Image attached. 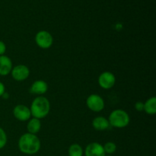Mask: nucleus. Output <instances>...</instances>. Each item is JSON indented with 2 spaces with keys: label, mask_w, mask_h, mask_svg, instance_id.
<instances>
[{
  "label": "nucleus",
  "mask_w": 156,
  "mask_h": 156,
  "mask_svg": "<svg viewBox=\"0 0 156 156\" xmlns=\"http://www.w3.org/2000/svg\"><path fill=\"white\" fill-rule=\"evenodd\" d=\"M18 149L26 155H34L37 153L41 147V142L39 137L35 134L26 133L18 140Z\"/></svg>",
  "instance_id": "obj_1"
},
{
  "label": "nucleus",
  "mask_w": 156,
  "mask_h": 156,
  "mask_svg": "<svg viewBox=\"0 0 156 156\" xmlns=\"http://www.w3.org/2000/svg\"><path fill=\"white\" fill-rule=\"evenodd\" d=\"M30 110L31 117L39 120L45 118L50 111V101L44 96H37L32 101Z\"/></svg>",
  "instance_id": "obj_2"
},
{
  "label": "nucleus",
  "mask_w": 156,
  "mask_h": 156,
  "mask_svg": "<svg viewBox=\"0 0 156 156\" xmlns=\"http://www.w3.org/2000/svg\"><path fill=\"white\" fill-rule=\"evenodd\" d=\"M110 126L117 129L125 128L129 124L130 117L129 114L123 109H117L113 111L108 117Z\"/></svg>",
  "instance_id": "obj_3"
},
{
  "label": "nucleus",
  "mask_w": 156,
  "mask_h": 156,
  "mask_svg": "<svg viewBox=\"0 0 156 156\" xmlns=\"http://www.w3.org/2000/svg\"><path fill=\"white\" fill-rule=\"evenodd\" d=\"M34 41L37 47L40 48L49 49L52 47L53 44V37L51 34L47 30H40L35 35Z\"/></svg>",
  "instance_id": "obj_4"
},
{
  "label": "nucleus",
  "mask_w": 156,
  "mask_h": 156,
  "mask_svg": "<svg viewBox=\"0 0 156 156\" xmlns=\"http://www.w3.org/2000/svg\"><path fill=\"white\" fill-rule=\"evenodd\" d=\"M86 105L90 111L98 113L103 111L105 103L101 96L98 94H91L87 98Z\"/></svg>",
  "instance_id": "obj_5"
},
{
  "label": "nucleus",
  "mask_w": 156,
  "mask_h": 156,
  "mask_svg": "<svg viewBox=\"0 0 156 156\" xmlns=\"http://www.w3.org/2000/svg\"><path fill=\"white\" fill-rule=\"evenodd\" d=\"M99 86L105 90H108L112 88L116 83V77L111 72L105 71L103 72L99 76L98 79Z\"/></svg>",
  "instance_id": "obj_6"
},
{
  "label": "nucleus",
  "mask_w": 156,
  "mask_h": 156,
  "mask_svg": "<svg viewBox=\"0 0 156 156\" xmlns=\"http://www.w3.org/2000/svg\"><path fill=\"white\" fill-rule=\"evenodd\" d=\"M11 75L14 80L17 82H23L25 81L30 76V69L28 67L24 64H19L15 66H13Z\"/></svg>",
  "instance_id": "obj_7"
},
{
  "label": "nucleus",
  "mask_w": 156,
  "mask_h": 156,
  "mask_svg": "<svg viewBox=\"0 0 156 156\" xmlns=\"http://www.w3.org/2000/svg\"><path fill=\"white\" fill-rule=\"evenodd\" d=\"M13 115L16 120L19 121H27L31 118L30 108L24 105H18L14 108Z\"/></svg>",
  "instance_id": "obj_8"
},
{
  "label": "nucleus",
  "mask_w": 156,
  "mask_h": 156,
  "mask_svg": "<svg viewBox=\"0 0 156 156\" xmlns=\"http://www.w3.org/2000/svg\"><path fill=\"white\" fill-rule=\"evenodd\" d=\"M85 156H105L103 146L99 143H91L85 147L84 150Z\"/></svg>",
  "instance_id": "obj_9"
},
{
  "label": "nucleus",
  "mask_w": 156,
  "mask_h": 156,
  "mask_svg": "<svg viewBox=\"0 0 156 156\" xmlns=\"http://www.w3.org/2000/svg\"><path fill=\"white\" fill-rule=\"evenodd\" d=\"M48 91V84L44 80H36L32 83L30 88V93L37 96H43Z\"/></svg>",
  "instance_id": "obj_10"
},
{
  "label": "nucleus",
  "mask_w": 156,
  "mask_h": 156,
  "mask_svg": "<svg viewBox=\"0 0 156 156\" xmlns=\"http://www.w3.org/2000/svg\"><path fill=\"white\" fill-rule=\"evenodd\" d=\"M13 64L12 59L5 55L0 56V76H6L11 73Z\"/></svg>",
  "instance_id": "obj_11"
},
{
  "label": "nucleus",
  "mask_w": 156,
  "mask_h": 156,
  "mask_svg": "<svg viewBox=\"0 0 156 156\" xmlns=\"http://www.w3.org/2000/svg\"><path fill=\"white\" fill-rule=\"evenodd\" d=\"M92 126L94 129L98 131H105L109 129L110 123L108 119L102 116H98L93 119Z\"/></svg>",
  "instance_id": "obj_12"
},
{
  "label": "nucleus",
  "mask_w": 156,
  "mask_h": 156,
  "mask_svg": "<svg viewBox=\"0 0 156 156\" xmlns=\"http://www.w3.org/2000/svg\"><path fill=\"white\" fill-rule=\"evenodd\" d=\"M41 120L35 117H32L27 120V133L31 134H35L40 132L41 129Z\"/></svg>",
  "instance_id": "obj_13"
},
{
  "label": "nucleus",
  "mask_w": 156,
  "mask_h": 156,
  "mask_svg": "<svg viewBox=\"0 0 156 156\" xmlns=\"http://www.w3.org/2000/svg\"><path fill=\"white\" fill-rule=\"evenodd\" d=\"M143 111L149 115H155L156 114V98L151 97L144 102Z\"/></svg>",
  "instance_id": "obj_14"
},
{
  "label": "nucleus",
  "mask_w": 156,
  "mask_h": 156,
  "mask_svg": "<svg viewBox=\"0 0 156 156\" xmlns=\"http://www.w3.org/2000/svg\"><path fill=\"white\" fill-rule=\"evenodd\" d=\"M68 156H83L84 150L78 143H73L69 147Z\"/></svg>",
  "instance_id": "obj_15"
},
{
  "label": "nucleus",
  "mask_w": 156,
  "mask_h": 156,
  "mask_svg": "<svg viewBox=\"0 0 156 156\" xmlns=\"http://www.w3.org/2000/svg\"><path fill=\"white\" fill-rule=\"evenodd\" d=\"M105 154L111 155L117 151V145L113 142H108L103 146Z\"/></svg>",
  "instance_id": "obj_16"
},
{
  "label": "nucleus",
  "mask_w": 156,
  "mask_h": 156,
  "mask_svg": "<svg viewBox=\"0 0 156 156\" xmlns=\"http://www.w3.org/2000/svg\"><path fill=\"white\" fill-rule=\"evenodd\" d=\"M8 138H7V134H6L5 131L0 127V149H3L5 146L7 144Z\"/></svg>",
  "instance_id": "obj_17"
},
{
  "label": "nucleus",
  "mask_w": 156,
  "mask_h": 156,
  "mask_svg": "<svg viewBox=\"0 0 156 156\" xmlns=\"http://www.w3.org/2000/svg\"><path fill=\"white\" fill-rule=\"evenodd\" d=\"M134 107H135V109L137 111L141 112V111H143V110H144V103L143 101H136Z\"/></svg>",
  "instance_id": "obj_18"
},
{
  "label": "nucleus",
  "mask_w": 156,
  "mask_h": 156,
  "mask_svg": "<svg viewBox=\"0 0 156 156\" xmlns=\"http://www.w3.org/2000/svg\"><path fill=\"white\" fill-rule=\"evenodd\" d=\"M6 52V45L2 41H0V56L5 55Z\"/></svg>",
  "instance_id": "obj_19"
},
{
  "label": "nucleus",
  "mask_w": 156,
  "mask_h": 156,
  "mask_svg": "<svg viewBox=\"0 0 156 156\" xmlns=\"http://www.w3.org/2000/svg\"><path fill=\"white\" fill-rule=\"evenodd\" d=\"M5 92V87L2 82H0V97H2Z\"/></svg>",
  "instance_id": "obj_20"
},
{
  "label": "nucleus",
  "mask_w": 156,
  "mask_h": 156,
  "mask_svg": "<svg viewBox=\"0 0 156 156\" xmlns=\"http://www.w3.org/2000/svg\"><path fill=\"white\" fill-rule=\"evenodd\" d=\"M2 97L3 98H5V99H8V98H9V94H8V93L5 91V92L4 94H2Z\"/></svg>",
  "instance_id": "obj_21"
},
{
  "label": "nucleus",
  "mask_w": 156,
  "mask_h": 156,
  "mask_svg": "<svg viewBox=\"0 0 156 156\" xmlns=\"http://www.w3.org/2000/svg\"><path fill=\"white\" fill-rule=\"evenodd\" d=\"M105 156H112V155H106Z\"/></svg>",
  "instance_id": "obj_22"
}]
</instances>
